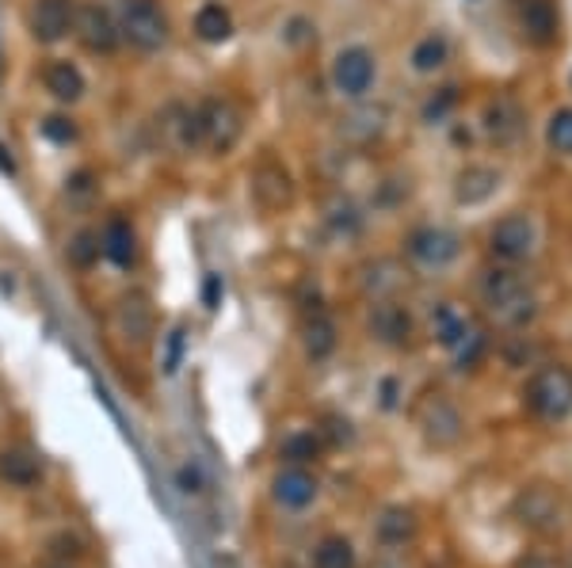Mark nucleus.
<instances>
[{
    "mask_svg": "<svg viewBox=\"0 0 572 568\" xmlns=\"http://www.w3.org/2000/svg\"><path fill=\"white\" fill-rule=\"evenodd\" d=\"M481 302H485V309L496 321L511 324V329L527 324L530 317L538 313L535 290H530L524 275L511 271V267H488V271L481 275Z\"/></svg>",
    "mask_w": 572,
    "mask_h": 568,
    "instance_id": "nucleus-1",
    "label": "nucleus"
},
{
    "mask_svg": "<svg viewBox=\"0 0 572 568\" xmlns=\"http://www.w3.org/2000/svg\"><path fill=\"white\" fill-rule=\"evenodd\" d=\"M527 408L538 420H565L572 412V371L565 366H542L524 386Z\"/></svg>",
    "mask_w": 572,
    "mask_h": 568,
    "instance_id": "nucleus-2",
    "label": "nucleus"
},
{
    "mask_svg": "<svg viewBox=\"0 0 572 568\" xmlns=\"http://www.w3.org/2000/svg\"><path fill=\"white\" fill-rule=\"evenodd\" d=\"M240 133H245V115H240L234 99L226 96L206 99V104L198 107V138H203L214 153H229L240 141Z\"/></svg>",
    "mask_w": 572,
    "mask_h": 568,
    "instance_id": "nucleus-3",
    "label": "nucleus"
},
{
    "mask_svg": "<svg viewBox=\"0 0 572 568\" xmlns=\"http://www.w3.org/2000/svg\"><path fill=\"white\" fill-rule=\"evenodd\" d=\"M119 35H127L130 43L138 50H145V54H153V50H161L169 43V23H164V15L157 12L149 0H122Z\"/></svg>",
    "mask_w": 572,
    "mask_h": 568,
    "instance_id": "nucleus-4",
    "label": "nucleus"
},
{
    "mask_svg": "<svg viewBox=\"0 0 572 568\" xmlns=\"http://www.w3.org/2000/svg\"><path fill=\"white\" fill-rule=\"evenodd\" d=\"M535 245H538V229L527 214H508V218H500L493 225V233H488V248H493V256L504 264H524L527 256L535 253Z\"/></svg>",
    "mask_w": 572,
    "mask_h": 568,
    "instance_id": "nucleus-5",
    "label": "nucleus"
},
{
    "mask_svg": "<svg viewBox=\"0 0 572 568\" xmlns=\"http://www.w3.org/2000/svg\"><path fill=\"white\" fill-rule=\"evenodd\" d=\"M375 73H378V65L367 46H347V50H339L333 62V85L339 96L359 99L363 92L375 85Z\"/></svg>",
    "mask_w": 572,
    "mask_h": 568,
    "instance_id": "nucleus-6",
    "label": "nucleus"
},
{
    "mask_svg": "<svg viewBox=\"0 0 572 568\" xmlns=\"http://www.w3.org/2000/svg\"><path fill=\"white\" fill-rule=\"evenodd\" d=\"M73 31H77L80 46L93 54H111L119 46V23L111 20V12L99 4H77L73 8Z\"/></svg>",
    "mask_w": 572,
    "mask_h": 568,
    "instance_id": "nucleus-7",
    "label": "nucleus"
},
{
    "mask_svg": "<svg viewBox=\"0 0 572 568\" xmlns=\"http://www.w3.org/2000/svg\"><path fill=\"white\" fill-rule=\"evenodd\" d=\"M404 248H409L412 260L424 264V267H446V264L458 260V253H462L458 233L443 229V225H424V229L409 233Z\"/></svg>",
    "mask_w": 572,
    "mask_h": 568,
    "instance_id": "nucleus-8",
    "label": "nucleus"
},
{
    "mask_svg": "<svg viewBox=\"0 0 572 568\" xmlns=\"http://www.w3.org/2000/svg\"><path fill=\"white\" fill-rule=\"evenodd\" d=\"M420 428H424V436L435 442V447H451V442H458L462 436V416L451 400L428 397L424 408H420Z\"/></svg>",
    "mask_w": 572,
    "mask_h": 568,
    "instance_id": "nucleus-9",
    "label": "nucleus"
},
{
    "mask_svg": "<svg viewBox=\"0 0 572 568\" xmlns=\"http://www.w3.org/2000/svg\"><path fill=\"white\" fill-rule=\"evenodd\" d=\"M73 0H35L31 8V35L39 43H57V39L69 35L73 28Z\"/></svg>",
    "mask_w": 572,
    "mask_h": 568,
    "instance_id": "nucleus-10",
    "label": "nucleus"
},
{
    "mask_svg": "<svg viewBox=\"0 0 572 568\" xmlns=\"http://www.w3.org/2000/svg\"><path fill=\"white\" fill-rule=\"evenodd\" d=\"M252 195L263 211H283V206H290V199H294V183H290L283 164L263 161L252 175Z\"/></svg>",
    "mask_w": 572,
    "mask_h": 568,
    "instance_id": "nucleus-11",
    "label": "nucleus"
},
{
    "mask_svg": "<svg viewBox=\"0 0 572 568\" xmlns=\"http://www.w3.org/2000/svg\"><path fill=\"white\" fill-rule=\"evenodd\" d=\"M370 332L389 347H404L412 340V317L404 306L397 302H378L375 313H370Z\"/></svg>",
    "mask_w": 572,
    "mask_h": 568,
    "instance_id": "nucleus-12",
    "label": "nucleus"
},
{
    "mask_svg": "<svg viewBox=\"0 0 572 568\" xmlns=\"http://www.w3.org/2000/svg\"><path fill=\"white\" fill-rule=\"evenodd\" d=\"M485 133L496 146H511V141L524 133V111H519L516 99L496 96L493 104L485 107Z\"/></svg>",
    "mask_w": 572,
    "mask_h": 568,
    "instance_id": "nucleus-13",
    "label": "nucleus"
},
{
    "mask_svg": "<svg viewBox=\"0 0 572 568\" xmlns=\"http://www.w3.org/2000/svg\"><path fill=\"white\" fill-rule=\"evenodd\" d=\"M496 187H500V172L488 169V164H466L458 172V180H454V199L462 206H477L485 199H493Z\"/></svg>",
    "mask_w": 572,
    "mask_h": 568,
    "instance_id": "nucleus-14",
    "label": "nucleus"
},
{
    "mask_svg": "<svg viewBox=\"0 0 572 568\" xmlns=\"http://www.w3.org/2000/svg\"><path fill=\"white\" fill-rule=\"evenodd\" d=\"M271 492H276V500L283 507H310L317 500V478L310 470H302V465H290V470L276 478Z\"/></svg>",
    "mask_w": 572,
    "mask_h": 568,
    "instance_id": "nucleus-15",
    "label": "nucleus"
},
{
    "mask_svg": "<svg viewBox=\"0 0 572 568\" xmlns=\"http://www.w3.org/2000/svg\"><path fill=\"white\" fill-rule=\"evenodd\" d=\"M519 23H524L530 43L550 46L553 39H558V4H553V0H524Z\"/></svg>",
    "mask_w": 572,
    "mask_h": 568,
    "instance_id": "nucleus-16",
    "label": "nucleus"
},
{
    "mask_svg": "<svg viewBox=\"0 0 572 568\" xmlns=\"http://www.w3.org/2000/svg\"><path fill=\"white\" fill-rule=\"evenodd\" d=\"M115 329H119V336L134 340V344H142L149 332H153V309H149L142 294H127L115 306Z\"/></svg>",
    "mask_w": 572,
    "mask_h": 568,
    "instance_id": "nucleus-17",
    "label": "nucleus"
},
{
    "mask_svg": "<svg viewBox=\"0 0 572 568\" xmlns=\"http://www.w3.org/2000/svg\"><path fill=\"white\" fill-rule=\"evenodd\" d=\"M43 81H46L50 96L65 99V104H73V99L85 96V73H80L73 62H50L46 73H43Z\"/></svg>",
    "mask_w": 572,
    "mask_h": 568,
    "instance_id": "nucleus-18",
    "label": "nucleus"
},
{
    "mask_svg": "<svg viewBox=\"0 0 572 568\" xmlns=\"http://www.w3.org/2000/svg\"><path fill=\"white\" fill-rule=\"evenodd\" d=\"M0 478L15 484V489H31V484L43 478V462L35 454H28V450H4L0 454Z\"/></svg>",
    "mask_w": 572,
    "mask_h": 568,
    "instance_id": "nucleus-19",
    "label": "nucleus"
},
{
    "mask_svg": "<svg viewBox=\"0 0 572 568\" xmlns=\"http://www.w3.org/2000/svg\"><path fill=\"white\" fill-rule=\"evenodd\" d=\"M99 248H104V253H107V260H115L119 267H130V264H134V256H138L134 229H130V225L122 222V218L107 222L104 237H99Z\"/></svg>",
    "mask_w": 572,
    "mask_h": 568,
    "instance_id": "nucleus-20",
    "label": "nucleus"
},
{
    "mask_svg": "<svg viewBox=\"0 0 572 568\" xmlns=\"http://www.w3.org/2000/svg\"><path fill=\"white\" fill-rule=\"evenodd\" d=\"M375 531L381 546H404V542L417 534V515H412L409 507H386L381 519L375 523Z\"/></svg>",
    "mask_w": 572,
    "mask_h": 568,
    "instance_id": "nucleus-21",
    "label": "nucleus"
},
{
    "mask_svg": "<svg viewBox=\"0 0 572 568\" xmlns=\"http://www.w3.org/2000/svg\"><path fill=\"white\" fill-rule=\"evenodd\" d=\"M195 35L203 43H226L234 35V20H229V12L222 4H203L195 15Z\"/></svg>",
    "mask_w": 572,
    "mask_h": 568,
    "instance_id": "nucleus-22",
    "label": "nucleus"
},
{
    "mask_svg": "<svg viewBox=\"0 0 572 568\" xmlns=\"http://www.w3.org/2000/svg\"><path fill=\"white\" fill-rule=\"evenodd\" d=\"M435 336H439V344H443V347L458 351L470 336H474V329H470L466 317L454 313L451 306H439L435 309Z\"/></svg>",
    "mask_w": 572,
    "mask_h": 568,
    "instance_id": "nucleus-23",
    "label": "nucleus"
},
{
    "mask_svg": "<svg viewBox=\"0 0 572 568\" xmlns=\"http://www.w3.org/2000/svg\"><path fill=\"white\" fill-rule=\"evenodd\" d=\"M305 351H310V358H328L336 351V324L333 317L325 313H313L310 321H305Z\"/></svg>",
    "mask_w": 572,
    "mask_h": 568,
    "instance_id": "nucleus-24",
    "label": "nucleus"
},
{
    "mask_svg": "<svg viewBox=\"0 0 572 568\" xmlns=\"http://www.w3.org/2000/svg\"><path fill=\"white\" fill-rule=\"evenodd\" d=\"M519 515H524L527 526H553V519H558V500L546 489H530L519 496Z\"/></svg>",
    "mask_w": 572,
    "mask_h": 568,
    "instance_id": "nucleus-25",
    "label": "nucleus"
},
{
    "mask_svg": "<svg viewBox=\"0 0 572 568\" xmlns=\"http://www.w3.org/2000/svg\"><path fill=\"white\" fill-rule=\"evenodd\" d=\"M451 62V43L443 35H424L412 46V69L417 73H435Z\"/></svg>",
    "mask_w": 572,
    "mask_h": 568,
    "instance_id": "nucleus-26",
    "label": "nucleus"
},
{
    "mask_svg": "<svg viewBox=\"0 0 572 568\" xmlns=\"http://www.w3.org/2000/svg\"><path fill=\"white\" fill-rule=\"evenodd\" d=\"M313 568H355V546L344 534H328L313 554Z\"/></svg>",
    "mask_w": 572,
    "mask_h": 568,
    "instance_id": "nucleus-27",
    "label": "nucleus"
},
{
    "mask_svg": "<svg viewBox=\"0 0 572 568\" xmlns=\"http://www.w3.org/2000/svg\"><path fill=\"white\" fill-rule=\"evenodd\" d=\"M381 127H386V107H359L344 119V130L359 141H370L375 133H381Z\"/></svg>",
    "mask_w": 572,
    "mask_h": 568,
    "instance_id": "nucleus-28",
    "label": "nucleus"
},
{
    "mask_svg": "<svg viewBox=\"0 0 572 568\" xmlns=\"http://www.w3.org/2000/svg\"><path fill=\"white\" fill-rule=\"evenodd\" d=\"M546 141L553 153H572V107L553 111V119L546 122Z\"/></svg>",
    "mask_w": 572,
    "mask_h": 568,
    "instance_id": "nucleus-29",
    "label": "nucleus"
},
{
    "mask_svg": "<svg viewBox=\"0 0 572 568\" xmlns=\"http://www.w3.org/2000/svg\"><path fill=\"white\" fill-rule=\"evenodd\" d=\"M317 450H321V442L313 436H290L283 442V458H287V462H294V465L313 462V458H317Z\"/></svg>",
    "mask_w": 572,
    "mask_h": 568,
    "instance_id": "nucleus-30",
    "label": "nucleus"
},
{
    "mask_svg": "<svg viewBox=\"0 0 572 568\" xmlns=\"http://www.w3.org/2000/svg\"><path fill=\"white\" fill-rule=\"evenodd\" d=\"M99 253H104V248H99V237H96V233H77V240L69 245V260L77 264V267H88Z\"/></svg>",
    "mask_w": 572,
    "mask_h": 568,
    "instance_id": "nucleus-31",
    "label": "nucleus"
},
{
    "mask_svg": "<svg viewBox=\"0 0 572 568\" xmlns=\"http://www.w3.org/2000/svg\"><path fill=\"white\" fill-rule=\"evenodd\" d=\"M454 99H458V96H454V88H443V92H439V99H431V104L424 107V119L428 122H439L454 107Z\"/></svg>",
    "mask_w": 572,
    "mask_h": 568,
    "instance_id": "nucleus-32",
    "label": "nucleus"
},
{
    "mask_svg": "<svg viewBox=\"0 0 572 568\" xmlns=\"http://www.w3.org/2000/svg\"><path fill=\"white\" fill-rule=\"evenodd\" d=\"M43 133L46 138H54V141H73L77 138V127H73L69 119H62V115H54V119L43 122Z\"/></svg>",
    "mask_w": 572,
    "mask_h": 568,
    "instance_id": "nucleus-33",
    "label": "nucleus"
},
{
    "mask_svg": "<svg viewBox=\"0 0 572 568\" xmlns=\"http://www.w3.org/2000/svg\"><path fill=\"white\" fill-rule=\"evenodd\" d=\"M180 347H184V332H172V336H169V363H164V371H176V366H180Z\"/></svg>",
    "mask_w": 572,
    "mask_h": 568,
    "instance_id": "nucleus-34",
    "label": "nucleus"
},
{
    "mask_svg": "<svg viewBox=\"0 0 572 568\" xmlns=\"http://www.w3.org/2000/svg\"><path fill=\"white\" fill-rule=\"evenodd\" d=\"M519 568H561V565L553 561V557H546V554H530V557L519 561Z\"/></svg>",
    "mask_w": 572,
    "mask_h": 568,
    "instance_id": "nucleus-35",
    "label": "nucleus"
},
{
    "mask_svg": "<svg viewBox=\"0 0 572 568\" xmlns=\"http://www.w3.org/2000/svg\"><path fill=\"white\" fill-rule=\"evenodd\" d=\"M218 294H222V279L218 275H211V279H206V306H218Z\"/></svg>",
    "mask_w": 572,
    "mask_h": 568,
    "instance_id": "nucleus-36",
    "label": "nucleus"
},
{
    "mask_svg": "<svg viewBox=\"0 0 572 568\" xmlns=\"http://www.w3.org/2000/svg\"><path fill=\"white\" fill-rule=\"evenodd\" d=\"M370 568H412V565L401 561V557H381V561H375Z\"/></svg>",
    "mask_w": 572,
    "mask_h": 568,
    "instance_id": "nucleus-37",
    "label": "nucleus"
}]
</instances>
